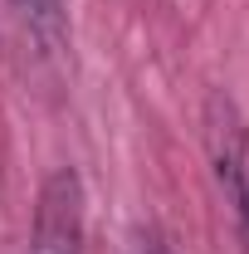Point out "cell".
Listing matches in <instances>:
<instances>
[{"label": "cell", "instance_id": "2", "mask_svg": "<svg viewBox=\"0 0 249 254\" xmlns=\"http://www.w3.org/2000/svg\"><path fill=\"white\" fill-rule=\"evenodd\" d=\"M78 250H83V181L73 166H59L39 186L30 254H78Z\"/></svg>", "mask_w": 249, "mask_h": 254}, {"label": "cell", "instance_id": "1", "mask_svg": "<svg viewBox=\"0 0 249 254\" xmlns=\"http://www.w3.org/2000/svg\"><path fill=\"white\" fill-rule=\"evenodd\" d=\"M205 142H210V161H215V181L249 245V147H245V123L225 93H215L205 108Z\"/></svg>", "mask_w": 249, "mask_h": 254}, {"label": "cell", "instance_id": "3", "mask_svg": "<svg viewBox=\"0 0 249 254\" xmlns=\"http://www.w3.org/2000/svg\"><path fill=\"white\" fill-rule=\"evenodd\" d=\"M10 5L20 10V20L30 25V34L49 54H59L63 44H68V15H63L59 0H10Z\"/></svg>", "mask_w": 249, "mask_h": 254}]
</instances>
